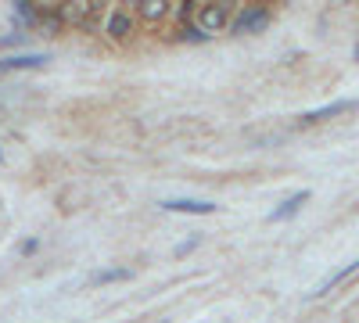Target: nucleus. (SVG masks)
<instances>
[{
  "label": "nucleus",
  "instance_id": "a211bd4d",
  "mask_svg": "<svg viewBox=\"0 0 359 323\" xmlns=\"http://www.w3.org/2000/svg\"><path fill=\"white\" fill-rule=\"evenodd\" d=\"M115 4H123V8H137V0H115Z\"/></svg>",
  "mask_w": 359,
  "mask_h": 323
},
{
  "label": "nucleus",
  "instance_id": "6ab92c4d",
  "mask_svg": "<svg viewBox=\"0 0 359 323\" xmlns=\"http://www.w3.org/2000/svg\"><path fill=\"white\" fill-rule=\"evenodd\" d=\"M355 62H359V43H355Z\"/></svg>",
  "mask_w": 359,
  "mask_h": 323
},
{
  "label": "nucleus",
  "instance_id": "9b49d317",
  "mask_svg": "<svg viewBox=\"0 0 359 323\" xmlns=\"http://www.w3.org/2000/svg\"><path fill=\"white\" fill-rule=\"evenodd\" d=\"M40 11H43V8H36V0H15V15H18V22H22L25 29H36Z\"/></svg>",
  "mask_w": 359,
  "mask_h": 323
},
{
  "label": "nucleus",
  "instance_id": "f03ea898",
  "mask_svg": "<svg viewBox=\"0 0 359 323\" xmlns=\"http://www.w3.org/2000/svg\"><path fill=\"white\" fill-rule=\"evenodd\" d=\"M269 8H266V0H245L241 8H233V15H230V33L233 36H255V33H262V29L269 25Z\"/></svg>",
  "mask_w": 359,
  "mask_h": 323
},
{
  "label": "nucleus",
  "instance_id": "ddd939ff",
  "mask_svg": "<svg viewBox=\"0 0 359 323\" xmlns=\"http://www.w3.org/2000/svg\"><path fill=\"white\" fill-rule=\"evenodd\" d=\"M130 277H133L130 270H104L94 277V284H115V280H130Z\"/></svg>",
  "mask_w": 359,
  "mask_h": 323
},
{
  "label": "nucleus",
  "instance_id": "2eb2a0df",
  "mask_svg": "<svg viewBox=\"0 0 359 323\" xmlns=\"http://www.w3.org/2000/svg\"><path fill=\"white\" fill-rule=\"evenodd\" d=\"M111 4H115V0H86V8H90V11H94L97 18H101V15H104V11H108Z\"/></svg>",
  "mask_w": 359,
  "mask_h": 323
},
{
  "label": "nucleus",
  "instance_id": "1a4fd4ad",
  "mask_svg": "<svg viewBox=\"0 0 359 323\" xmlns=\"http://www.w3.org/2000/svg\"><path fill=\"white\" fill-rule=\"evenodd\" d=\"M309 198H313L309 191H298V194H291V198H287L284 205H277V209H273V212H269L266 219H269V223H284V219H291V216H294L298 209H302V205H306Z\"/></svg>",
  "mask_w": 359,
  "mask_h": 323
},
{
  "label": "nucleus",
  "instance_id": "f257e3e1",
  "mask_svg": "<svg viewBox=\"0 0 359 323\" xmlns=\"http://www.w3.org/2000/svg\"><path fill=\"white\" fill-rule=\"evenodd\" d=\"M137 25H140L137 11H133V8H123V4H111V8L101 15V33H104L108 43H115V47H126V43L137 36Z\"/></svg>",
  "mask_w": 359,
  "mask_h": 323
},
{
  "label": "nucleus",
  "instance_id": "39448f33",
  "mask_svg": "<svg viewBox=\"0 0 359 323\" xmlns=\"http://www.w3.org/2000/svg\"><path fill=\"white\" fill-rule=\"evenodd\" d=\"M162 209L165 212H176V216H212L219 205L198 201V198H169V201H162Z\"/></svg>",
  "mask_w": 359,
  "mask_h": 323
},
{
  "label": "nucleus",
  "instance_id": "0eeeda50",
  "mask_svg": "<svg viewBox=\"0 0 359 323\" xmlns=\"http://www.w3.org/2000/svg\"><path fill=\"white\" fill-rule=\"evenodd\" d=\"M359 101H331V104H323V108H313V111H306L302 119V126H316V123H327V119H334V115H345V111H352Z\"/></svg>",
  "mask_w": 359,
  "mask_h": 323
},
{
  "label": "nucleus",
  "instance_id": "dca6fc26",
  "mask_svg": "<svg viewBox=\"0 0 359 323\" xmlns=\"http://www.w3.org/2000/svg\"><path fill=\"white\" fill-rule=\"evenodd\" d=\"M36 248H40V241H36V238H33V241H22V255H33Z\"/></svg>",
  "mask_w": 359,
  "mask_h": 323
},
{
  "label": "nucleus",
  "instance_id": "7ed1b4c3",
  "mask_svg": "<svg viewBox=\"0 0 359 323\" xmlns=\"http://www.w3.org/2000/svg\"><path fill=\"white\" fill-rule=\"evenodd\" d=\"M233 4L237 0H198V11H194V22L205 29L208 36L223 33L230 25V15H233Z\"/></svg>",
  "mask_w": 359,
  "mask_h": 323
},
{
  "label": "nucleus",
  "instance_id": "20e7f679",
  "mask_svg": "<svg viewBox=\"0 0 359 323\" xmlns=\"http://www.w3.org/2000/svg\"><path fill=\"white\" fill-rule=\"evenodd\" d=\"M57 11H62L65 25L83 29V33H94V29L101 25V18L86 8V0H62V4H57Z\"/></svg>",
  "mask_w": 359,
  "mask_h": 323
},
{
  "label": "nucleus",
  "instance_id": "f3484780",
  "mask_svg": "<svg viewBox=\"0 0 359 323\" xmlns=\"http://www.w3.org/2000/svg\"><path fill=\"white\" fill-rule=\"evenodd\" d=\"M40 8H54V4H62V0H36Z\"/></svg>",
  "mask_w": 359,
  "mask_h": 323
},
{
  "label": "nucleus",
  "instance_id": "423d86ee",
  "mask_svg": "<svg viewBox=\"0 0 359 323\" xmlns=\"http://www.w3.org/2000/svg\"><path fill=\"white\" fill-rule=\"evenodd\" d=\"M172 4L176 0H137V18L144 22V25H162L169 15H172Z\"/></svg>",
  "mask_w": 359,
  "mask_h": 323
},
{
  "label": "nucleus",
  "instance_id": "4468645a",
  "mask_svg": "<svg viewBox=\"0 0 359 323\" xmlns=\"http://www.w3.org/2000/svg\"><path fill=\"white\" fill-rule=\"evenodd\" d=\"M172 11L180 15V22H191L198 11V0H180V4H172Z\"/></svg>",
  "mask_w": 359,
  "mask_h": 323
},
{
  "label": "nucleus",
  "instance_id": "9d476101",
  "mask_svg": "<svg viewBox=\"0 0 359 323\" xmlns=\"http://www.w3.org/2000/svg\"><path fill=\"white\" fill-rule=\"evenodd\" d=\"M352 273H359V259H355V262H348V266H341L338 273H331V277H327V280H323V284H320V287L313 291L309 298H323V295H331V291H334L338 284H345V280H348Z\"/></svg>",
  "mask_w": 359,
  "mask_h": 323
},
{
  "label": "nucleus",
  "instance_id": "f8f14e48",
  "mask_svg": "<svg viewBox=\"0 0 359 323\" xmlns=\"http://www.w3.org/2000/svg\"><path fill=\"white\" fill-rule=\"evenodd\" d=\"M205 40H212V36H208L194 18H191V22H184V29L176 33V43H205Z\"/></svg>",
  "mask_w": 359,
  "mask_h": 323
},
{
  "label": "nucleus",
  "instance_id": "6e6552de",
  "mask_svg": "<svg viewBox=\"0 0 359 323\" xmlns=\"http://www.w3.org/2000/svg\"><path fill=\"white\" fill-rule=\"evenodd\" d=\"M47 54H15V57H0V72H22V69H40L47 65Z\"/></svg>",
  "mask_w": 359,
  "mask_h": 323
}]
</instances>
